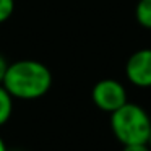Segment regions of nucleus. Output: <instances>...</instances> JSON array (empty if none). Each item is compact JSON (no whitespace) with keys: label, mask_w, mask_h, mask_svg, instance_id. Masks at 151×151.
I'll return each mask as SVG.
<instances>
[{"label":"nucleus","mask_w":151,"mask_h":151,"mask_svg":"<svg viewBox=\"0 0 151 151\" xmlns=\"http://www.w3.org/2000/svg\"><path fill=\"white\" fill-rule=\"evenodd\" d=\"M2 85L13 99L33 101L42 98L52 88V72L39 60H17L8 65Z\"/></svg>","instance_id":"obj_1"},{"label":"nucleus","mask_w":151,"mask_h":151,"mask_svg":"<svg viewBox=\"0 0 151 151\" xmlns=\"http://www.w3.org/2000/svg\"><path fill=\"white\" fill-rule=\"evenodd\" d=\"M122 151H151L148 143H138V145H127Z\"/></svg>","instance_id":"obj_8"},{"label":"nucleus","mask_w":151,"mask_h":151,"mask_svg":"<svg viewBox=\"0 0 151 151\" xmlns=\"http://www.w3.org/2000/svg\"><path fill=\"white\" fill-rule=\"evenodd\" d=\"M0 151H8L7 150V145H5V141H4V138L0 137Z\"/></svg>","instance_id":"obj_10"},{"label":"nucleus","mask_w":151,"mask_h":151,"mask_svg":"<svg viewBox=\"0 0 151 151\" xmlns=\"http://www.w3.org/2000/svg\"><path fill=\"white\" fill-rule=\"evenodd\" d=\"M15 12V0H0V24L12 18Z\"/></svg>","instance_id":"obj_7"},{"label":"nucleus","mask_w":151,"mask_h":151,"mask_svg":"<svg viewBox=\"0 0 151 151\" xmlns=\"http://www.w3.org/2000/svg\"><path fill=\"white\" fill-rule=\"evenodd\" d=\"M8 65H10V63L7 62V59H5L2 54H0V85L4 83V78H5V73H7V70H8Z\"/></svg>","instance_id":"obj_9"},{"label":"nucleus","mask_w":151,"mask_h":151,"mask_svg":"<svg viewBox=\"0 0 151 151\" xmlns=\"http://www.w3.org/2000/svg\"><path fill=\"white\" fill-rule=\"evenodd\" d=\"M111 130L119 143L127 145L148 143L151 132V117L141 106L125 102L111 114Z\"/></svg>","instance_id":"obj_2"},{"label":"nucleus","mask_w":151,"mask_h":151,"mask_svg":"<svg viewBox=\"0 0 151 151\" xmlns=\"http://www.w3.org/2000/svg\"><path fill=\"white\" fill-rule=\"evenodd\" d=\"M12 114H13V98L4 88V85H0V127L10 120Z\"/></svg>","instance_id":"obj_5"},{"label":"nucleus","mask_w":151,"mask_h":151,"mask_svg":"<svg viewBox=\"0 0 151 151\" xmlns=\"http://www.w3.org/2000/svg\"><path fill=\"white\" fill-rule=\"evenodd\" d=\"M125 76L137 88H151V47L135 50L128 57Z\"/></svg>","instance_id":"obj_4"},{"label":"nucleus","mask_w":151,"mask_h":151,"mask_svg":"<svg viewBox=\"0 0 151 151\" xmlns=\"http://www.w3.org/2000/svg\"><path fill=\"white\" fill-rule=\"evenodd\" d=\"M91 99L99 111L107 114L115 112L125 102H128L125 86L114 78L99 80L91 89Z\"/></svg>","instance_id":"obj_3"},{"label":"nucleus","mask_w":151,"mask_h":151,"mask_svg":"<svg viewBox=\"0 0 151 151\" xmlns=\"http://www.w3.org/2000/svg\"><path fill=\"white\" fill-rule=\"evenodd\" d=\"M148 146L151 148V132H150V137H148Z\"/></svg>","instance_id":"obj_11"},{"label":"nucleus","mask_w":151,"mask_h":151,"mask_svg":"<svg viewBox=\"0 0 151 151\" xmlns=\"http://www.w3.org/2000/svg\"><path fill=\"white\" fill-rule=\"evenodd\" d=\"M135 18L145 29H151V0H138L135 7Z\"/></svg>","instance_id":"obj_6"}]
</instances>
